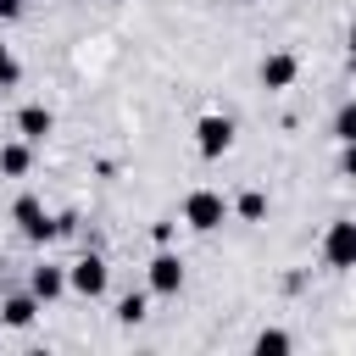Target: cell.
Instances as JSON below:
<instances>
[{"label": "cell", "mask_w": 356, "mask_h": 356, "mask_svg": "<svg viewBox=\"0 0 356 356\" xmlns=\"http://www.w3.org/2000/svg\"><path fill=\"white\" fill-rule=\"evenodd\" d=\"M150 289H156V295H178V289H184V261H178L172 250H161V256L150 261Z\"/></svg>", "instance_id": "6"}, {"label": "cell", "mask_w": 356, "mask_h": 356, "mask_svg": "<svg viewBox=\"0 0 356 356\" xmlns=\"http://www.w3.org/2000/svg\"><path fill=\"white\" fill-rule=\"evenodd\" d=\"M33 312H39V300H33V295H11V300H0V317H6L11 328H28V323H33Z\"/></svg>", "instance_id": "11"}, {"label": "cell", "mask_w": 356, "mask_h": 356, "mask_svg": "<svg viewBox=\"0 0 356 356\" xmlns=\"http://www.w3.org/2000/svg\"><path fill=\"white\" fill-rule=\"evenodd\" d=\"M117 323H128V328L145 323V295H122V300H117Z\"/></svg>", "instance_id": "15"}, {"label": "cell", "mask_w": 356, "mask_h": 356, "mask_svg": "<svg viewBox=\"0 0 356 356\" xmlns=\"http://www.w3.org/2000/svg\"><path fill=\"white\" fill-rule=\"evenodd\" d=\"M67 289H78V295H106V261L95 256V250H83L72 267H67Z\"/></svg>", "instance_id": "4"}, {"label": "cell", "mask_w": 356, "mask_h": 356, "mask_svg": "<svg viewBox=\"0 0 356 356\" xmlns=\"http://www.w3.org/2000/svg\"><path fill=\"white\" fill-rule=\"evenodd\" d=\"M323 261L328 267H356V222L350 217H339V222H328V234H323Z\"/></svg>", "instance_id": "2"}, {"label": "cell", "mask_w": 356, "mask_h": 356, "mask_svg": "<svg viewBox=\"0 0 356 356\" xmlns=\"http://www.w3.org/2000/svg\"><path fill=\"white\" fill-rule=\"evenodd\" d=\"M17 11H22V0H0V22H11Z\"/></svg>", "instance_id": "18"}, {"label": "cell", "mask_w": 356, "mask_h": 356, "mask_svg": "<svg viewBox=\"0 0 356 356\" xmlns=\"http://www.w3.org/2000/svg\"><path fill=\"white\" fill-rule=\"evenodd\" d=\"M234 211H239V217H245V222H261V217H267V195H261V189H245V195H239V206H234Z\"/></svg>", "instance_id": "12"}, {"label": "cell", "mask_w": 356, "mask_h": 356, "mask_svg": "<svg viewBox=\"0 0 356 356\" xmlns=\"http://www.w3.org/2000/svg\"><path fill=\"white\" fill-rule=\"evenodd\" d=\"M295 72H300V61H295L289 50H273V56L261 61V89H289Z\"/></svg>", "instance_id": "7"}, {"label": "cell", "mask_w": 356, "mask_h": 356, "mask_svg": "<svg viewBox=\"0 0 356 356\" xmlns=\"http://www.w3.org/2000/svg\"><path fill=\"white\" fill-rule=\"evenodd\" d=\"M350 67H356V28H350Z\"/></svg>", "instance_id": "19"}, {"label": "cell", "mask_w": 356, "mask_h": 356, "mask_svg": "<svg viewBox=\"0 0 356 356\" xmlns=\"http://www.w3.org/2000/svg\"><path fill=\"white\" fill-rule=\"evenodd\" d=\"M334 139H339V145L356 139V100H345V106L334 111Z\"/></svg>", "instance_id": "14"}, {"label": "cell", "mask_w": 356, "mask_h": 356, "mask_svg": "<svg viewBox=\"0 0 356 356\" xmlns=\"http://www.w3.org/2000/svg\"><path fill=\"white\" fill-rule=\"evenodd\" d=\"M339 167H345V172L356 178V139H345V161H339Z\"/></svg>", "instance_id": "17"}, {"label": "cell", "mask_w": 356, "mask_h": 356, "mask_svg": "<svg viewBox=\"0 0 356 356\" xmlns=\"http://www.w3.org/2000/svg\"><path fill=\"white\" fill-rule=\"evenodd\" d=\"M284 350H289V334L284 328H261L256 334V356H284Z\"/></svg>", "instance_id": "13"}, {"label": "cell", "mask_w": 356, "mask_h": 356, "mask_svg": "<svg viewBox=\"0 0 356 356\" xmlns=\"http://www.w3.org/2000/svg\"><path fill=\"white\" fill-rule=\"evenodd\" d=\"M17 78H22V67H17V56H11L6 44H0V89H11Z\"/></svg>", "instance_id": "16"}, {"label": "cell", "mask_w": 356, "mask_h": 356, "mask_svg": "<svg viewBox=\"0 0 356 356\" xmlns=\"http://www.w3.org/2000/svg\"><path fill=\"white\" fill-rule=\"evenodd\" d=\"M11 217H17V228L33 239V245H44V239H56V217H44V206L33 200V195H22L17 206H11Z\"/></svg>", "instance_id": "5"}, {"label": "cell", "mask_w": 356, "mask_h": 356, "mask_svg": "<svg viewBox=\"0 0 356 356\" xmlns=\"http://www.w3.org/2000/svg\"><path fill=\"white\" fill-rule=\"evenodd\" d=\"M184 222H189L195 234H211V228L228 222V200H222L217 189H189V200H184Z\"/></svg>", "instance_id": "1"}, {"label": "cell", "mask_w": 356, "mask_h": 356, "mask_svg": "<svg viewBox=\"0 0 356 356\" xmlns=\"http://www.w3.org/2000/svg\"><path fill=\"white\" fill-rule=\"evenodd\" d=\"M33 167V150H28V139H17V145H0V172L6 178H22Z\"/></svg>", "instance_id": "10"}, {"label": "cell", "mask_w": 356, "mask_h": 356, "mask_svg": "<svg viewBox=\"0 0 356 356\" xmlns=\"http://www.w3.org/2000/svg\"><path fill=\"white\" fill-rule=\"evenodd\" d=\"M50 122H56V117H50L44 106H22V111H17V134H22L28 145H39V139L50 134Z\"/></svg>", "instance_id": "8"}, {"label": "cell", "mask_w": 356, "mask_h": 356, "mask_svg": "<svg viewBox=\"0 0 356 356\" xmlns=\"http://www.w3.org/2000/svg\"><path fill=\"white\" fill-rule=\"evenodd\" d=\"M61 289H67V273L61 267H33V278H28V295L33 300H56Z\"/></svg>", "instance_id": "9"}, {"label": "cell", "mask_w": 356, "mask_h": 356, "mask_svg": "<svg viewBox=\"0 0 356 356\" xmlns=\"http://www.w3.org/2000/svg\"><path fill=\"white\" fill-rule=\"evenodd\" d=\"M228 145H234V117H217V111H211V117L195 122V150H200L206 161H217Z\"/></svg>", "instance_id": "3"}]
</instances>
